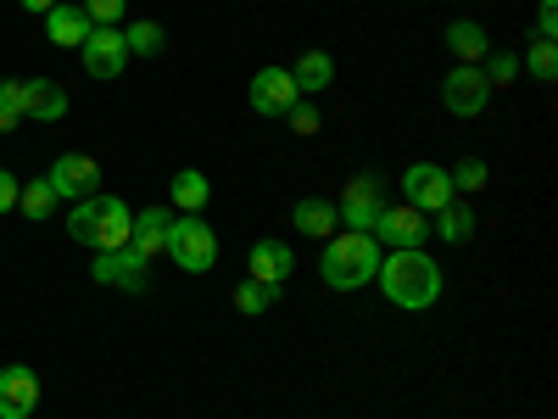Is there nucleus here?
<instances>
[{"label":"nucleus","mask_w":558,"mask_h":419,"mask_svg":"<svg viewBox=\"0 0 558 419\" xmlns=\"http://www.w3.org/2000/svg\"><path fill=\"white\" fill-rule=\"evenodd\" d=\"M375 279H380L386 302H397L402 313H425V308L441 302V268H436V258H425V247L386 252Z\"/></svg>","instance_id":"1"},{"label":"nucleus","mask_w":558,"mask_h":419,"mask_svg":"<svg viewBox=\"0 0 558 419\" xmlns=\"http://www.w3.org/2000/svg\"><path fill=\"white\" fill-rule=\"evenodd\" d=\"M380 258L386 247L375 236H357V229H336L330 241H324V258H318V274L330 291H363L368 279L380 274Z\"/></svg>","instance_id":"2"},{"label":"nucleus","mask_w":558,"mask_h":419,"mask_svg":"<svg viewBox=\"0 0 558 419\" xmlns=\"http://www.w3.org/2000/svg\"><path fill=\"white\" fill-rule=\"evenodd\" d=\"M168 258L184 268V274H207L218 263V236L202 213H179L173 229H168Z\"/></svg>","instance_id":"3"},{"label":"nucleus","mask_w":558,"mask_h":419,"mask_svg":"<svg viewBox=\"0 0 558 419\" xmlns=\"http://www.w3.org/2000/svg\"><path fill=\"white\" fill-rule=\"evenodd\" d=\"M380 213H386V191H380V179H375V173L347 179V191H341V202H336L341 229H357V236H368Z\"/></svg>","instance_id":"4"},{"label":"nucleus","mask_w":558,"mask_h":419,"mask_svg":"<svg viewBox=\"0 0 558 419\" xmlns=\"http://www.w3.org/2000/svg\"><path fill=\"white\" fill-rule=\"evenodd\" d=\"M386 252H408V247H425V236H430V213H418V207H408V202H386V213L375 218V229H368Z\"/></svg>","instance_id":"5"},{"label":"nucleus","mask_w":558,"mask_h":419,"mask_svg":"<svg viewBox=\"0 0 558 419\" xmlns=\"http://www.w3.org/2000/svg\"><path fill=\"white\" fill-rule=\"evenodd\" d=\"M486 101H492V84H486V73H481V68L458 62V68L441 79V107H447L452 118H481V112H486Z\"/></svg>","instance_id":"6"},{"label":"nucleus","mask_w":558,"mask_h":419,"mask_svg":"<svg viewBox=\"0 0 558 419\" xmlns=\"http://www.w3.org/2000/svg\"><path fill=\"white\" fill-rule=\"evenodd\" d=\"M402 202L418 207V213H441L447 202H458V191H452L447 168H436V163H413V168H402Z\"/></svg>","instance_id":"7"},{"label":"nucleus","mask_w":558,"mask_h":419,"mask_svg":"<svg viewBox=\"0 0 558 419\" xmlns=\"http://www.w3.org/2000/svg\"><path fill=\"white\" fill-rule=\"evenodd\" d=\"M246 101H252V112H263V118H286V112L302 101V89L291 84V68H257V79L246 84Z\"/></svg>","instance_id":"8"},{"label":"nucleus","mask_w":558,"mask_h":419,"mask_svg":"<svg viewBox=\"0 0 558 419\" xmlns=\"http://www.w3.org/2000/svg\"><path fill=\"white\" fill-rule=\"evenodd\" d=\"M78 57H84L89 79H123V68H129L123 28H89V39L78 45Z\"/></svg>","instance_id":"9"},{"label":"nucleus","mask_w":558,"mask_h":419,"mask_svg":"<svg viewBox=\"0 0 558 419\" xmlns=\"http://www.w3.org/2000/svg\"><path fill=\"white\" fill-rule=\"evenodd\" d=\"M51 191H57V202H84V196H96V184H101V168H96V157H84V152H68V157H57L51 163Z\"/></svg>","instance_id":"10"},{"label":"nucleus","mask_w":558,"mask_h":419,"mask_svg":"<svg viewBox=\"0 0 558 419\" xmlns=\"http://www.w3.org/2000/svg\"><path fill=\"white\" fill-rule=\"evenodd\" d=\"M39 408V375L28 363H7L0 369V419H28Z\"/></svg>","instance_id":"11"},{"label":"nucleus","mask_w":558,"mask_h":419,"mask_svg":"<svg viewBox=\"0 0 558 419\" xmlns=\"http://www.w3.org/2000/svg\"><path fill=\"white\" fill-rule=\"evenodd\" d=\"M291 268H296V247L291 241H252V252H246V279H263V286H286L291 279Z\"/></svg>","instance_id":"12"},{"label":"nucleus","mask_w":558,"mask_h":419,"mask_svg":"<svg viewBox=\"0 0 558 419\" xmlns=\"http://www.w3.org/2000/svg\"><path fill=\"white\" fill-rule=\"evenodd\" d=\"M146 258H140V252H101L96 263H89V274H96L101 279V286H123V291H146Z\"/></svg>","instance_id":"13"},{"label":"nucleus","mask_w":558,"mask_h":419,"mask_svg":"<svg viewBox=\"0 0 558 419\" xmlns=\"http://www.w3.org/2000/svg\"><path fill=\"white\" fill-rule=\"evenodd\" d=\"M168 229H173V218H168V207H140L134 213V236H129V252H140V258H162L168 252Z\"/></svg>","instance_id":"14"},{"label":"nucleus","mask_w":558,"mask_h":419,"mask_svg":"<svg viewBox=\"0 0 558 419\" xmlns=\"http://www.w3.org/2000/svg\"><path fill=\"white\" fill-rule=\"evenodd\" d=\"M89 23L84 17V7H73V0H57L51 12H45V34H51V45H62V51H78V45L89 39Z\"/></svg>","instance_id":"15"},{"label":"nucleus","mask_w":558,"mask_h":419,"mask_svg":"<svg viewBox=\"0 0 558 419\" xmlns=\"http://www.w3.org/2000/svg\"><path fill=\"white\" fill-rule=\"evenodd\" d=\"M62 112H68V89H62L57 79H28V84H23V118L57 123Z\"/></svg>","instance_id":"16"},{"label":"nucleus","mask_w":558,"mask_h":419,"mask_svg":"<svg viewBox=\"0 0 558 419\" xmlns=\"http://www.w3.org/2000/svg\"><path fill=\"white\" fill-rule=\"evenodd\" d=\"M291 224L302 229V236H313V241H330L336 229H341L336 202H324V196H302V202L291 207Z\"/></svg>","instance_id":"17"},{"label":"nucleus","mask_w":558,"mask_h":419,"mask_svg":"<svg viewBox=\"0 0 558 419\" xmlns=\"http://www.w3.org/2000/svg\"><path fill=\"white\" fill-rule=\"evenodd\" d=\"M447 51H452L458 62H470V68H481V62L492 57V34H486L481 23H470V17H458V23L447 28Z\"/></svg>","instance_id":"18"},{"label":"nucleus","mask_w":558,"mask_h":419,"mask_svg":"<svg viewBox=\"0 0 558 419\" xmlns=\"http://www.w3.org/2000/svg\"><path fill=\"white\" fill-rule=\"evenodd\" d=\"M168 196H173V213H207L213 202V179L202 168H179L173 184H168Z\"/></svg>","instance_id":"19"},{"label":"nucleus","mask_w":558,"mask_h":419,"mask_svg":"<svg viewBox=\"0 0 558 419\" xmlns=\"http://www.w3.org/2000/svg\"><path fill=\"white\" fill-rule=\"evenodd\" d=\"M291 84L302 89V96L330 89V84H336V57H330V51H302V57L291 62Z\"/></svg>","instance_id":"20"},{"label":"nucleus","mask_w":558,"mask_h":419,"mask_svg":"<svg viewBox=\"0 0 558 419\" xmlns=\"http://www.w3.org/2000/svg\"><path fill=\"white\" fill-rule=\"evenodd\" d=\"M129 236H134V213H129L118 196H107L101 224H96V252H123V247H129Z\"/></svg>","instance_id":"21"},{"label":"nucleus","mask_w":558,"mask_h":419,"mask_svg":"<svg viewBox=\"0 0 558 419\" xmlns=\"http://www.w3.org/2000/svg\"><path fill=\"white\" fill-rule=\"evenodd\" d=\"M101 207L107 196H84V202H68V236L78 247H96V224H101Z\"/></svg>","instance_id":"22"},{"label":"nucleus","mask_w":558,"mask_h":419,"mask_svg":"<svg viewBox=\"0 0 558 419\" xmlns=\"http://www.w3.org/2000/svg\"><path fill=\"white\" fill-rule=\"evenodd\" d=\"M436 236L447 241V247H463L475 236V207L470 202H447L441 213H436Z\"/></svg>","instance_id":"23"},{"label":"nucleus","mask_w":558,"mask_h":419,"mask_svg":"<svg viewBox=\"0 0 558 419\" xmlns=\"http://www.w3.org/2000/svg\"><path fill=\"white\" fill-rule=\"evenodd\" d=\"M57 207H62V202H57V191H51V179H28L23 191H17V213H28L34 224H39V218H51Z\"/></svg>","instance_id":"24"},{"label":"nucleus","mask_w":558,"mask_h":419,"mask_svg":"<svg viewBox=\"0 0 558 419\" xmlns=\"http://www.w3.org/2000/svg\"><path fill=\"white\" fill-rule=\"evenodd\" d=\"M447 179H452L458 196H475V191H486V184H492V168H486L481 157H458V163L447 168Z\"/></svg>","instance_id":"25"},{"label":"nucleus","mask_w":558,"mask_h":419,"mask_svg":"<svg viewBox=\"0 0 558 419\" xmlns=\"http://www.w3.org/2000/svg\"><path fill=\"white\" fill-rule=\"evenodd\" d=\"M520 73H531L536 84H553V79H558V45H553V39H536L531 51L520 57Z\"/></svg>","instance_id":"26"},{"label":"nucleus","mask_w":558,"mask_h":419,"mask_svg":"<svg viewBox=\"0 0 558 419\" xmlns=\"http://www.w3.org/2000/svg\"><path fill=\"white\" fill-rule=\"evenodd\" d=\"M229 302H235L246 319H257V313H268V308L279 302V286H263V279H241V286H235V297H229Z\"/></svg>","instance_id":"27"},{"label":"nucleus","mask_w":558,"mask_h":419,"mask_svg":"<svg viewBox=\"0 0 558 419\" xmlns=\"http://www.w3.org/2000/svg\"><path fill=\"white\" fill-rule=\"evenodd\" d=\"M123 45H129V57H157L162 51V23H151V17L129 23L123 28Z\"/></svg>","instance_id":"28"},{"label":"nucleus","mask_w":558,"mask_h":419,"mask_svg":"<svg viewBox=\"0 0 558 419\" xmlns=\"http://www.w3.org/2000/svg\"><path fill=\"white\" fill-rule=\"evenodd\" d=\"M23 118V79H0V134H12Z\"/></svg>","instance_id":"29"},{"label":"nucleus","mask_w":558,"mask_h":419,"mask_svg":"<svg viewBox=\"0 0 558 419\" xmlns=\"http://www.w3.org/2000/svg\"><path fill=\"white\" fill-rule=\"evenodd\" d=\"M481 73H486L492 89H508V84H520V57H514V51H497V57H486Z\"/></svg>","instance_id":"30"},{"label":"nucleus","mask_w":558,"mask_h":419,"mask_svg":"<svg viewBox=\"0 0 558 419\" xmlns=\"http://www.w3.org/2000/svg\"><path fill=\"white\" fill-rule=\"evenodd\" d=\"M78 7L96 28H123V0H78Z\"/></svg>","instance_id":"31"},{"label":"nucleus","mask_w":558,"mask_h":419,"mask_svg":"<svg viewBox=\"0 0 558 419\" xmlns=\"http://www.w3.org/2000/svg\"><path fill=\"white\" fill-rule=\"evenodd\" d=\"M286 118H291V129H296V134H318V129H324L318 107H307V101H296V107H291Z\"/></svg>","instance_id":"32"},{"label":"nucleus","mask_w":558,"mask_h":419,"mask_svg":"<svg viewBox=\"0 0 558 419\" xmlns=\"http://www.w3.org/2000/svg\"><path fill=\"white\" fill-rule=\"evenodd\" d=\"M536 39H558V0H542V12H536Z\"/></svg>","instance_id":"33"},{"label":"nucleus","mask_w":558,"mask_h":419,"mask_svg":"<svg viewBox=\"0 0 558 419\" xmlns=\"http://www.w3.org/2000/svg\"><path fill=\"white\" fill-rule=\"evenodd\" d=\"M17 191L23 184L12 179V168H0V213H17Z\"/></svg>","instance_id":"34"},{"label":"nucleus","mask_w":558,"mask_h":419,"mask_svg":"<svg viewBox=\"0 0 558 419\" xmlns=\"http://www.w3.org/2000/svg\"><path fill=\"white\" fill-rule=\"evenodd\" d=\"M17 7H23V12H39V17H45V12L57 7V0H17Z\"/></svg>","instance_id":"35"}]
</instances>
